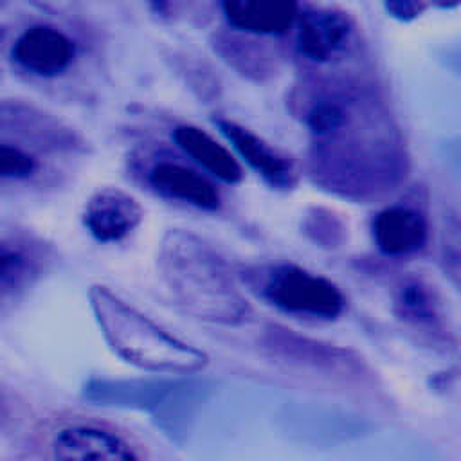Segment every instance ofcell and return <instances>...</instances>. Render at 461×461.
<instances>
[{
  "mask_svg": "<svg viewBox=\"0 0 461 461\" xmlns=\"http://www.w3.org/2000/svg\"><path fill=\"white\" fill-rule=\"evenodd\" d=\"M171 137L182 153L211 176L229 185L243 180V169L236 157L205 130L194 124H178L173 128Z\"/></svg>",
  "mask_w": 461,
  "mask_h": 461,
  "instance_id": "obj_16",
  "label": "cell"
},
{
  "mask_svg": "<svg viewBox=\"0 0 461 461\" xmlns=\"http://www.w3.org/2000/svg\"><path fill=\"white\" fill-rule=\"evenodd\" d=\"M295 25V50L315 67L340 61L358 45L355 18L337 7L306 9L299 13Z\"/></svg>",
  "mask_w": 461,
  "mask_h": 461,
  "instance_id": "obj_7",
  "label": "cell"
},
{
  "mask_svg": "<svg viewBox=\"0 0 461 461\" xmlns=\"http://www.w3.org/2000/svg\"><path fill=\"white\" fill-rule=\"evenodd\" d=\"M144 211L137 198L119 187H103L85 203L81 221L99 243H121L142 223Z\"/></svg>",
  "mask_w": 461,
  "mask_h": 461,
  "instance_id": "obj_10",
  "label": "cell"
},
{
  "mask_svg": "<svg viewBox=\"0 0 461 461\" xmlns=\"http://www.w3.org/2000/svg\"><path fill=\"white\" fill-rule=\"evenodd\" d=\"M409 155L376 90L362 83L346 117L310 139V175L322 189L369 200L394 189L407 175Z\"/></svg>",
  "mask_w": 461,
  "mask_h": 461,
  "instance_id": "obj_1",
  "label": "cell"
},
{
  "mask_svg": "<svg viewBox=\"0 0 461 461\" xmlns=\"http://www.w3.org/2000/svg\"><path fill=\"white\" fill-rule=\"evenodd\" d=\"M88 299L103 339L126 364L162 375H194L209 364L205 351L169 333L108 286H90Z\"/></svg>",
  "mask_w": 461,
  "mask_h": 461,
  "instance_id": "obj_3",
  "label": "cell"
},
{
  "mask_svg": "<svg viewBox=\"0 0 461 461\" xmlns=\"http://www.w3.org/2000/svg\"><path fill=\"white\" fill-rule=\"evenodd\" d=\"M45 164L32 144L20 139L0 137V185H25L36 180Z\"/></svg>",
  "mask_w": 461,
  "mask_h": 461,
  "instance_id": "obj_18",
  "label": "cell"
},
{
  "mask_svg": "<svg viewBox=\"0 0 461 461\" xmlns=\"http://www.w3.org/2000/svg\"><path fill=\"white\" fill-rule=\"evenodd\" d=\"M259 295L270 306L295 317L333 321L346 310V297L331 279L292 263L265 268Z\"/></svg>",
  "mask_w": 461,
  "mask_h": 461,
  "instance_id": "obj_4",
  "label": "cell"
},
{
  "mask_svg": "<svg viewBox=\"0 0 461 461\" xmlns=\"http://www.w3.org/2000/svg\"><path fill=\"white\" fill-rule=\"evenodd\" d=\"M441 259L445 265V272L452 277V283L457 286L459 279V225L457 220L452 218L443 230L441 243Z\"/></svg>",
  "mask_w": 461,
  "mask_h": 461,
  "instance_id": "obj_20",
  "label": "cell"
},
{
  "mask_svg": "<svg viewBox=\"0 0 461 461\" xmlns=\"http://www.w3.org/2000/svg\"><path fill=\"white\" fill-rule=\"evenodd\" d=\"M230 29L252 36H281L297 22L299 0H221Z\"/></svg>",
  "mask_w": 461,
  "mask_h": 461,
  "instance_id": "obj_15",
  "label": "cell"
},
{
  "mask_svg": "<svg viewBox=\"0 0 461 461\" xmlns=\"http://www.w3.org/2000/svg\"><path fill=\"white\" fill-rule=\"evenodd\" d=\"M13 61L16 67L40 79L63 76L76 61L77 45L54 25H31L13 43Z\"/></svg>",
  "mask_w": 461,
  "mask_h": 461,
  "instance_id": "obj_9",
  "label": "cell"
},
{
  "mask_svg": "<svg viewBox=\"0 0 461 461\" xmlns=\"http://www.w3.org/2000/svg\"><path fill=\"white\" fill-rule=\"evenodd\" d=\"M265 346L270 349L272 357L315 373L342 378H360L366 373V366L349 349L301 337L277 324L265 330Z\"/></svg>",
  "mask_w": 461,
  "mask_h": 461,
  "instance_id": "obj_8",
  "label": "cell"
},
{
  "mask_svg": "<svg viewBox=\"0 0 461 461\" xmlns=\"http://www.w3.org/2000/svg\"><path fill=\"white\" fill-rule=\"evenodd\" d=\"M376 249L387 258L421 252L429 243V221L416 207L393 203L380 209L371 221Z\"/></svg>",
  "mask_w": 461,
  "mask_h": 461,
  "instance_id": "obj_14",
  "label": "cell"
},
{
  "mask_svg": "<svg viewBox=\"0 0 461 461\" xmlns=\"http://www.w3.org/2000/svg\"><path fill=\"white\" fill-rule=\"evenodd\" d=\"M254 38L258 36L230 29V32H220L216 36L214 47L240 74L261 81L276 72V59Z\"/></svg>",
  "mask_w": 461,
  "mask_h": 461,
  "instance_id": "obj_17",
  "label": "cell"
},
{
  "mask_svg": "<svg viewBox=\"0 0 461 461\" xmlns=\"http://www.w3.org/2000/svg\"><path fill=\"white\" fill-rule=\"evenodd\" d=\"M214 124L245 164L270 187L292 189L297 184L299 175L294 160L267 142L261 135L232 119H216Z\"/></svg>",
  "mask_w": 461,
  "mask_h": 461,
  "instance_id": "obj_11",
  "label": "cell"
},
{
  "mask_svg": "<svg viewBox=\"0 0 461 461\" xmlns=\"http://www.w3.org/2000/svg\"><path fill=\"white\" fill-rule=\"evenodd\" d=\"M52 459L63 461H135L146 452L119 429L95 420L61 423L49 438Z\"/></svg>",
  "mask_w": 461,
  "mask_h": 461,
  "instance_id": "obj_5",
  "label": "cell"
},
{
  "mask_svg": "<svg viewBox=\"0 0 461 461\" xmlns=\"http://www.w3.org/2000/svg\"><path fill=\"white\" fill-rule=\"evenodd\" d=\"M393 312L407 326L448 344L450 331L438 290L420 276H405L393 294Z\"/></svg>",
  "mask_w": 461,
  "mask_h": 461,
  "instance_id": "obj_13",
  "label": "cell"
},
{
  "mask_svg": "<svg viewBox=\"0 0 461 461\" xmlns=\"http://www.w3.org/2000/svg\"><path fill=\"white\" fill-rule=\"evenodd\" d=\"M52 249L40 236L0 227V312L22 301L43 277Z\"/></svg>",
  "mask_w": 461,
  "mask_h": 461,
  "instance_id": "obj_6",
  "label": "cell"
},
{
  "mask_svg": "<svg viewBox=\"0 0 461 461\" xmlns=\"http://www.w3.org/2000/svg\"><path fill=\"white\" fill-rule=\"evenodd\" d=\"M427 4L436 5L438 9H456L459 5V0H425Z\"/></svg>",
  "mask_w": 461,
  "mask_h": 461,
  "instance_id": "obj_22",
  "label": "cell"
},
{
  "mask_svg": "<svg viewBox=\"0 0 461 461\" xmlns=\"http://www.w3.org/2000/svg\"><path fill=\"white\" fill-rule=\"evenodd\" d=\"M146 182L151 191L171 202H182L209 212L221 207V193L216 184L180 160L167 157L155 160L148 167Z\"/></svg>",
  "mask_w": 461,
  "mask_h": 461,
  "instance_id": "obj_12",
  "label": "cell"
},
{
  "mask_svg": "<svg viewBox=\"0 0 461 461\" xmlns=\"http://www.w3.org/2000/svg\"><path fill=\"white\" fill-rule=\"evenodd\" d=\"M304 234L319 247L337 249L346 240L344 221L326 207H310L303 218Z\"/></svg>",
  "mask_w": 461,
  "mask_h": 461,
  "instance_id": "obj_19",
  "label": "cell"
},
{
  "mask_svg": "<svg viewBox=\"0 0 461 461\" xmlns=\"http://www.w3.org/2000/svg\"><path fill=\"white\" fill-rule=\"evenodd\" d=\"M157 267L160 281L185 313L225 326L241 324L250 315V304L227 261L193 230L167 229L158 245Z\"/></svg>",
  "mask_w": 461,
  "mask_h": 461,
  "instance_id": "obj_2",
  "label": "cell"
},
{
  "mask_svg": "<svg viewBox=\"0 0 461 461\" xmlns=\"http://www.w3.org/2000/svg\"><path fill=\"white\" fill-rule=\"evenodd\" d=\"M382 5L393 20H398L402 23L414 22L429 7L425 0H382Z\"/></svg>",
  "mask_w": 461,
  "mask_h": 461,
  "instance_id": "obj_21",
  "label": "cell"
}]
</instances>
